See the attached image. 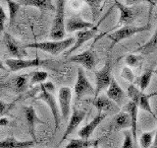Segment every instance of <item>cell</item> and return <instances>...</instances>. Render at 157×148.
<instances>
[{"label":"cell","instance_id":"obj_21","mask_svg":"<svg viewBox=\"0 0 157 148\" xmlns=\"http://www.w3.org/2000/svg\"><path fill=\"white\" fill-rule=\"evenodd\" d=\"M131 128V118L129 113L126 112H120L116 113L112 121L111 130H120Z\"/></svg>","mask_w":157,"mask_h":148},{"label":"cell","instance_id":"obj_26","mask_svg":"<svg viewBox=\"0 0 157 148\" xmlns=\"http://www.w3.org/2000/svg\"><path fill=\"white\" fill-rule=\"evenodd\" d=\"M29 78H31L29 74H22V75H19L14 79L13 83L17 92L21 93L27 90L28 84L29 83Z\"/></svg>","mask_w":157,"mask_h":148},{"label":"cell","instance_id":"obj_19","mask_svg":"<svg viewBox=\"0 0 157 148\" xmlns=\"http://www.w3.org/2000/svg\"><path fill=\"white\" fill-rule=\"evenodd\" d=\"M93 106H94L98 113H118V109L117 106L115 105L114 102H112L110 99H108L107 97L104 96H100L94 98V101L92 102Z\"/></svg>","mask_w":157,"mask_h":148},{"label":"cell","instance_id":"obj_42","mask_svg":"<svg viewBox=\"0 0 157 148\" xmlns=\"http://www.w3.org/2000/svg\"><path fill=\"white\" fill-rule=\"evenodd\" d=\"M94 148H97V146H96V147H94Z\"/></svg>","mask_w":157,"mask_h":148},{"label":"cell","instance_id":"obj_2","mask_svg":"<svg viewBox=\"0 0 157 148\" xmlns=\"http://www.w3.org/2000/svg\"><path fill=\"white\" fill-rule=\"evenodd\" d=\"M56 14L53 20V24L49 36L52 41H62L66 35V23H65V0L56 1Z\"/></svg>","mask_w":157,"mask_h":148},{"label":"cell","instance_id":"obj_32","mask_svg":"<svg viewBox=\"0 0 157 148\" xmlns=\"http://www.w3.org/2000/svg\"><path fill=\"white\" fill-rule=\"evenodd\" d=\"M141 62V57L136 54H129L126 56V63L130 67H136Z\"/></svg>","mask_w":157,"mask_h":148},{"label":"cell","instance_id":"obj_41","mask_svg":"<svg viewBox=\"0 0 157 148\" xmlns=\"http://www.w3.org/2000/svg\"><path fill=\"white\" fill-rule=\"evenodd\" d=\"M3 87H5V85H1V84H0V89H2Z\"/></svg>","mask_w":157,"mask_h":148},{"label":"cell","instance_id":"obj_17","mask_svg":"<svg viewBox=\"0 0 157 148\" xmlns=\"http://www.w3.org/2000/svg\"><path fill=\"white\" fill-rule=\"evenodd\" d=\"M125 92L120 87L115 78H112L109 87L107 88V97L112 102H114L116 105L121 106L125 100Z\"/></svg>","mask_w":157,"mask_h":148},{"label":"cell","instance_id":"obj_11","mask_svg":"<svg viewBox=\"0 0 157 148\" xmlns=\"http://www.w3.org/2000/svg\"><path fill=\"white\" fill-rule=\"evenodd\" d=\"M59 99V108L63 120L67 121L71 111V100H72V91L69 87H61L58 93Z\"/></svg>","mask_w":157,"mask_h":148},{"label":"cell","instance_id":"obj_8","mask_svg":"<svg viewBox=\"0 0 157 148\" xmlns=\"http://www.w3.org/2000/svg\"><path fill=\"white\" fill-rule=\"evenodd\" d=\"M94 88L92 87L90 82L87 80L85 71L82 67L78 68L77 81L75 85V95L76 100L78 101L86 95H94Z\"/></svg>","mask_w":157,"mask_h":148},{"label":"cell","instance_id":"obj_28","mask_svg":"<svg viewBox=\"0 0 157 148\" xmlns=\"http://www.w3.org/2000/svg\"><path fill=\"white\" fill-rule=\"evenodd\" d=\"M8 5V10H9V20H10V25H12L15 22V19H16L18 11L20 9V5L16 1H11V0H7L6 1Z\"/></svg>","mask_w":157,"mask_h":148},{"label":"cell","instance_id":"obj_6","mask_svg":"<svg viewBox=\"0 0 157 148\" xmlns=\"http://www.w3.org/2000/svg\"><path fill=\"white\" fill-rule=\"evenodd\" d=\"M112 74H111V61L108 59L105 62L99 71L95 72V92L94 98H97L99 93L103 91L104 89L109 87L110 83L112 81Z\"/></svg>","mask_w":157,"mask_h":148},{"label":"cell","instance_id":"obj_10","mask_svg":"<svg viewBox=\"0 0 157 148\" xmlns=\"http://www.w3.org/2000/svg\"><path fill=\"white\" fill-rule=\"evenodd\" d=\"M3 41L5 43V47L7 48V51L12 57H15V59H23L24 57L28 56L25 46H22V44L10 34L4 33Z\"/></svg>","mask_w":157,"mask_h":148},{"label":"cell","instance_id":"obj_31","mask_svg":"<svg viewBox=\"0 0 157 148\" xmlns=\"http://www.w3.org/2000/svg\"><path fill=\"white\" fill-rule=\"evenodd\" d=\"M153 135H154V131L142 133L140 138V148H149L152 141H153Z\"/></svg>","mask_w":157,"mask_h":148},{"label":"cell","instance_id":"obj_3","mask_svg":"<svg viewBox=\"0 0 157 148\" xmlns=\"http://www.w3.org/2000/svg\"><path fill=\"white\" fill-rule=\"evenodd\" d=\"M148 30H150L149 23L147 25H144V26H142V27H132V26L122 27L121 29L115 30V31L112 33H108L106 35H107V38L111 41L110 48H113L118 43L123 41V39L132 37L134 35L139 34L140 32L148 31Z\"/></svg>","mask_w":157,"mask_h":148},{"label":"cell","instance_id":"obj_34","mask_svg":"<svg viewBox=\"0 0 157 148\" xmlns=\"http://www.w3.org/2000/svg\"><path fill=\"white\" fill-rule=\"evenodd\" d=\"M121 76L126 79L127 81H129L131 83H134L135 80H136V77L134 75V72H132L131 70V68L130 67H125V68H123V70L121 72Z\"/></svg>","mask_w":157,"mask_h":148},{"label":"cell","instance_id":"obj_37","mask_svg":"<svg viewBox=\"0 0 157 148\" xmlns=\"http://www.w3.org/2000/svg\"><path fill=\"white\" fill-rule=\"evenodd\" d=\"M8 123H9L8 118L3 117H0V126H5V125H7Z\"/></svg>","mask_w":157,"mask_h":148},{"label":"cell","instance_id":"obj_4","mask_svg":"<svg viewBox=\"0 0 157 148\" xmlns=\"http://www.w3.org/2000/svg\"><path fill=\"white\" fill-rule=\"evenodd\" d=\"M127 94L132 103H135L139 108L142 109L144 111H146L147 113H149L151 116L154 117V113L152 112V109L150 107L149 100L151 97L157 96V93L145 94L144 92H141L140 90H139L135 85H130L127 88Z\"/></svg>","mask_w":157,"mask_h":148},{"label":"cell","instance_id":"obj_23","mask_svg":"<svg viewBox=\"0 0 157 148\" xmlns=\"http://www.w3.org/2000/svg\"><path fill=\"white\" fill-rule=\"evenodd\" d=\"M18 3L24 6H32L40 10L56 11V7L54 6V4H52V1L50 0H20Z\"/></svg>","mask_w":157,"mask_h":148},{"label":"cell","instance_id":"obj_16","mask_svg":"<svg viewBox=\"0 0 157 148\" xmlns=\"http://www.w3.org/2000/svg\"><path fill=\"white\" fill-rule=\"evenodd\" d=\"M107 117V113H98L97 115L93 117V120L88 122L86 125H85L83 127H82L80 130H78V134L81 138L82 139H88L90 136L93 133L95 128L100 125L102 122V121L104 120V118Z\"/></svg>","mask_w":157,"mask_h":148},{"label":"cell","instance_id":"obj_18","mask_svg":"<svg viewBox=\"0 0 157 148\" xmlns=\"http://www.w3.org/2000/svg\"><path fill=\"white\" fill-rule=\"evenodd\" d=\"M94 27V25L91 22H87L80 17H72L69 18L66 22V31L69 33L72 32H80L85 30H90Z\"/></svg>","mask_w":157,"mask_h":148},{"label":"cell","instance_id":"obj_29","mask_svg":"<svg viewBox=\"0 0 157 148\" xmlns=\"http://www.w3.org/2000/svg\"><path fill=\"white\" fill-rule=\"evenodd\" d=\"M48 77V74L45 71H33L31 73V78H29V84L34 85L37 83H44Z\"/></svg>","mask_w":157,"mask_h":148},{"label":"cell","instance_id":"obj_33","mask_svg":"<svg viewBox=\"0 0 157 148\" xmlns=\"http://www.w3.org/2000/svg\"><path fill=\"white\" fill-rule=\"evenodd\" d=\"M18 100H19V98H17L14 102L10 103V104H6V103H4L3 101L0 100V117H3L4 115H7V113H9V111L15 106V104H16V102Z\"/></svg>","mask_w":157,"mask_h":148},{"label":"cell","instance_id":"obj_9","mask_svg":"<svg viewBox=\"0 0 157 148\" xmlns=\"http://www.w3.org/2000/svg\"><path fill=\"white\" fill-rule=\"evenodd\" d=\"M114 4L116 5L117 8L119 9V11H120V17H119V20H118V23L115 25L114 28H113V29L111 30V31L107 32V33H104V34H101L99 38L103 37L104 35H106V34H108V33H111L112 31H115V30H116L117 28H119L120 26H122V27H123V26L126 27L127 25L131 24L132 21H134V19H135L136 16V9L131 8V7H128V6H126V5L122 4L121 2L117 1V0L114 2ZM99 38H96L95 41H97V39H99Z\"/></svg>","mask_w":157,"mask_h":148},{"label":"cell","instance_id":"obj_5","mask_svg":"<svg viewBox=\"0 0 157 148\" xmlns=\"http://www.w3.org/2000/svg\"><path fill=\"white\" fill-rule=\"evenodd\" d=\"M39 89H40V91H39V94L36 97V99L45 102L47 104V106L49 107V109H50L52 116H53L54 123H55V126H54V133H55L59 130V126H60V120H61V113L59 112V108L57 106L56 99L53 96V92L46 90V89L43 87L42 84H41V86L39 87Z\"/></svg>","mask_w":157,"mask_h":148},{"label":"cell","instance_id":"obj_40","mask_svg":"<svg viewBox=\"0 0 157 148\" xmlns=\"http://www.w3.org/2000/svg\"><path fill=\"white\" fill-rule=\"evenodd\" d=\"M153 73L157 75V66H156V69H155V70H153Z\"/></svg>","mask_w":157,"mask_h":148},{"label":"cell","instance_id":"obj_25","mask_svg":"<svg viewBox=\"0 0 157 148\" xmlns=\"http://www.w3.org/2000/svg\"><path fill=\"white\" fill-rule=\"evenodd\" d=\"M157 47V28H156V31L154 32L153 36L151 37V39H149L148 42L146 43L142 44L141 47H140L139 48H136L135 52H140V53H144V54H149L154 49Z\"/></svg>","mask_w":157,"mask_h":148},{"label":"cell","instance_id":"obj_30","mask_svg":"<svg viewBox=\"0 0 157 148\" xmlns=\"http://www.w3.org/2000/svg\"><path fill=\"white\" fill-rule=\"evenodd\" d=\"M86 3L90 7L91 14H92V20L96 21L100 14V8H101V3L102 1L100 0H86Z\"/></svg>","mask_w":157,"mask_h":148},{"label":"cell","instance_id":"obj_12","mask_svg":"<svg viewBox=\"0 0 157 148\" xmlns=\"http://www.w3.org/2000/svg\"><path fill=\"white\" fill-rule=\"evenodd\" d=\"M67 61L78 63L88 70H92L96 65V56L92 49H87V51H85L82 53L69 57Z\"/></svg>","mask_w":157,"mask_h":148},{"label":"cell","instance_id":"obj_13","mask_svg":"<svg viewBox=\"0 0 157 148\" xmlns=\"http://www.w3.org/2000/svg\"><path fill=\"white\" fill-rule=\"evenodd\" d=\"M97 33V26H94L92 29L90 30H85V31H80L76 35V42L74 43V46L69 49V51L65 53V56H68L74 51H76L78 48H80L83 43H86L87 41L96 37Z\"/></svg>","mask_w":157,"mask_h":148},{"label":"cell","instance_id":"obj_15","mask_svg":"<svg viewBox=\"0 0 157 148\" xmlns=\"http://www.w3.org/2000/svg\"><path fill=\"white\" fill-rule=\"evenodd\" d=\"M86 117V111H82V110H74L72 116L70 117L68 122V126L65 130V133L63 134L62 139L60 140V143H62L65 139H67V137L73 133L76 130V128L80 125V123L83 121V118Z\"/></svg>","mask_w":157,"mask_h":148},{"label":"cell","instance_id":"obj_35","mask_svg":"<svg viewBox=\"0 0 157 148\" xmlns=\"http://www.w3.org/2000/svg\"><path fill=\"white\" fill-rule=\"evenodd\" d=\"M122 148H135L134 139H132L131 131H125V140L124 143H123Z\"/></svg>","mask_w":157,"mask_h":148},{"label":"cell","instance_id":"obj_20","mask_svg":"<svg viewBox=\"0 0 157 148\" xmlns=\"http://www.w3.org/2000/svg\"><path fill=\"white\" fill-rule=\"evenodd\" d=\"M126 113H129L130 118H131V132L134 141L137 142V113H139V107H137L135 103L132 101L129 102L125 106V111Z\"/></svg>","mask_w":157,"mask_h":148},{"label":"cell","instance_id":"obj_7","mask_svg":"<svg viewBox=\"0 0 157 148\" xmlns=\"http://www.w3.org/2000/svg\"><path fill=\"white\" fill-rule=\"evenodd\" d=\"M48 62L47 59H40L36 56L33 59H14L9 58L5 60V64L12 72H16L22 69H27L31 67H39L43 66Z\"/></svg>","mask_w":157,"mask_h":148},{"label":"cell","instance_id":"obj_36","mask_svg":"<svg viewBox=\"0 0 157 148\" xmlns=\"http://www.w3.org/2000/svg\"><path fill=\"white\" fill-rule=\"evenodd\" d=\"M6 20H7L6 13H5L4 9L2 8L1 5H0V34L3 32L4 25H5V22H6Z\"/></svg>","mask_w":157,"mask_h":148},{"label":"cell","instance_id":"obj_1","mask_svg":"<svg viewBox=\"0 0 157 148\" xmlns=\"http://www.w3.org/2000/svg\"><path fill=\"white\" fill-rule=\"evenodd\" d=\"M76 42L75 38H68L62 41H47L42 43H34L26 44V48H36L42 51L50 53L52 56H58V54L65 51L66 49H70Z\"/></svg>","mask_w":157,"mask_h":148},{"label":"cell","instance_id":"obj_38","mask_svg":"<svg viewBox=\"0 0 157 148\" xmlns=\"http://www.w3.org/2000/svg\"><path fill=\"white\" fill-rule=\"evenodd\" d=\"M0 70H4V71H8V68L4 65V63L0 60Z\"/></svg>","mask_w":157,"mask_h":148},{"label":"cell","instance_id":"obj_27","mask_svg":"<svg viewBox=\"0 0 157 148\" xmlns=\"http://www.w3.org/2000/svg\"><path fill=\"white\" fill-rule=\"evenodd\" d=\"M152 75H153V70H152V69H147V70L145 72H144V74H142V75L139 79H137L141 92H144L145 89L148 87L149 83L151 81Z\"/></svg>","mask_w":157,"mask_h":148},{"label":"cell","instance_id":"obj_39","mask_svg":"<svg viewBox=\"0 0 157 148\" xmlns=\"http://www.w3.org/2000/svg\"><path fill=\"white\" fill-rule=\"evenodd\" d=\"M154 148H157V127H156V132H155V138H154Z\"/></svg>","mask_w":157,"mask_h":148},{"label":"cell","instance_id":"obj_14","mask_svg":"<svg viewBox=\"0 0 157 148\" xmlns=\"http://www.w3.org/2000/svg\"><path fill=\"white\" fill-rule=\"evenodd\" d=\"M25 116H26V121L29 128V132L31 134L33 140L36 143V125L38 123H44L43 121H41L36 115V112L34 108L32 106L25 107L24 108Z\"/></svg>","mask_w":157,"mask_h":148},{"label":"cell","instance_id":"obj_24","mask_svg":"<svg viewBox=\"0 0 157 148\" xmlns=\"http://www.w3.org/2000/svg\"><path fill=\"white\" fill-rule=\"evenodd\" d=\"M98 142H99L98 140L82 139V138H81V139H71L65 148H94L97 146Z\"/></svg>","mask_w":157,"mask_h":148},{"label":"cell","instance_id":"obj_22","mask_svg":"<svg viewBox=\"0 0 157 148\" xmlns=\"http://www.w3.org/2000/svg\"><path fill=\"white\" fill-rule=\"evenodd\" d=\"M36 145L33 140L20 141L14 137H7L6 139L0 141V148H32Z\"/></svg>","mask_w":157,"mask_h":148}]
</instances>
